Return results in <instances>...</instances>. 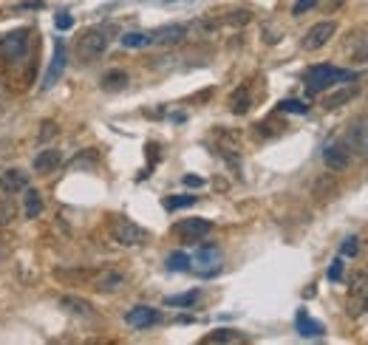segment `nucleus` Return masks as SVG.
<instances>
[{
	"instance_id": "8",
	"label": "nucleus",
	"mask_w": 368,
	"mask_h": 345,
	"mask_svg": "<svg viewBox=\"0 0 368 345\" xmlns=\"http://www.w3.org/2000/svg\"><path fill=\"white\" fill-rule=\"evenodd\" d=\"M337 34V23L334 20H323V23H314V26L306 32L303 37V51H320L323 45H329V40Z\"/></svg>"
},
{
	"instance_id": "27",
	"label": "nucleus",
	"mask_w": 368,
	"mask_h": 345,
	"mask_svg": "<svg viewBox=\"0 0 368 345\" xmlns=\"http://www.w3.org/2000/svg\"><path fill=\"white\" fill-rule=\"evenodd\" d=\"M14 218H17V204H14V198L9 195V198L0 201V229H3V226H12Z\"/></svg>"
},
{
	"instance_id": "6",
	"label": "nucleus",
	"mask_w": 368,
	"mask_h": 345,
	"mask_svg": "<svg viewBox=\"0 0 368 345\" xmlns=\"http://www.w3.org/2000/svg\"><path fill=\"white\" fill-rule=\"evenodd\" d=\"M349 145L352 153H357L360 158H368V117H357L349 122L346 128V139H343Z\"/></svg>"
},
{
	"instance_id": "2",
	"label": "nucleus",
	"mask_w": 368,
	"mask_h": 345,
	"mask_svg": "<svg viewBox=\"0 0 368 345\" xmlns=\"http://www.w3.org/2000/svg\"><path fill=\"white\" fill-rule=\"evenodd\" d=\"M113 34H117V26H113V23H105V26H94V29L82 32L80 40H77V57L82 62H91V60L102 57L108 51Z\"/></svg>"
},
{
	"instance_id": "31",
	"label": "nucleus",
	"mask_w": 368,
	"mask_h": 345,
	"mask_svg": "<svg viewBox=\"0 0 368 345\" xmlns=\"http://www.w3.org/2000/svg\"><path fill=\"white\" fill-rule=\"evenodd\" d=\"M340 255L343 258H357L360 255V238L349 235L346 241H343V246H340Z\"/></svg>"
},
{
	"instance_id": "9",
	"label": "nucleus",
	"mask_w": 368,
	"mask_h": 345,
	"mask_svg": "<svg viewBox=\"0 0 368 345\" xmlns=\"http://www.w3.org/2000/svg\"><path fill=\"white\" fill-rule=\"evenodd\" d=\"M323 165H326L332 173H343V170L352 165V150H349V145L340 142V139L326 142V147H323Z\"/></svg>"
},
{
	"instance_id": "30",
	"label": "nucleus",
	"mask_w": 368,
	"mask_h": 345,
	"mask_svg": "<svg viewBox=\"0 0 368 345\" xmlns=\"http://www.w3.org/2000/svg\"><path fill=\"white\" fill-rule=\"evenodd\" d=\"M278 110H281V113H297V117H306V113H309V105L301 102V99H281V102H278Z\"/></svg>"
},
{
	"instance_id": "1",
	"label": "nucleus",
	"mask_w": 368,
	"mask_h": 345,
	"mask_svg": "<svg viewBox=\"0 0 368 345\" xmlns=\"http://www.w3.org/2000/svg\"><path fill=\"white\" fill-rule=\"evenodd\" d=\"M357 77H360L357 71H346V68H337L332 62H320L306 71L303 85H306L309 97H317V94H323V91H329L332 85H346V82H354Z\"/></svg>"
},
{
	"instance_id": "5",
	"label": "nucleus",
	"mask_w": 368,
	"mask_h": 345,
	"mask_svg": "<svg viewBox=\"0 0 368 345\" xmlns=\"http://www.w3.org/2000/svg\"><path fill=\"white\" fill-rule=\"evenodd\" d=\"M32 49V32L29 29H17V32H9L0 37V57L6 62H17L29 54Z\"/></svg>"
},
{
	"instance_id": "28",
	"label": "nucleus",
	"mask_w": 368,
	"mask_h": 345,
	"mask_svg": "<svg viewBox=\"0 0 368 345\" xmlns=\"http://www.w3.org/2000/svg\"><path fill=\"white\" fill-rule=\"evenodd\" d=\"M40 213H43V195L26 187V218H40Z\"/></svg>"
},
{
	"instance_id": "33",
	"label": "nucleus",
	"mask_w": 368,
	"mask_h": 345,
	"mask_svg": "<svg viewBox=\"0 0 368 345\" xmlns=\"http://www.w3.org/2000/svg\"><path fill=\"white\" fill-rule=\"evenodd\" d=\"M320 3H323V0H297V3L292 6V14H295V17H301V14L312 12V9L320 6Z\"/></svg>"
},
{
	"instance_id": "35",
	"label": "nucleus",
	"mask_w": 368,
	"mask_h": 345,
	"mask_svg": "<svg viewBox=\"0 0 368 345\" xmlns=\"http://www.w3.org/2000/svg\"><path fill=\"white\" fill-rule=\"evenodd\" d=\"M57 130H60V128H57V122L45 119V122H43V130H40V136H37V139H40V142H49L51 136H57Z\"/></svg>"
},
{
	"instance_id": "7",
	"label": "nucleus",
	"mask_w": 368,
	"mask_h": 345,
	"mask_svg": "<svg viewBox=\"0 0 368 345\" xmlns=\"http://www.w3.org/2000/svg\"><path fill=\"white\" fill-rule=\"evenodd\" d=\"M65 65H68V49H65V40H62V37H54V57H51L49 71H45V77H43V91L54 88V85L62 80Z\"/></svg>"
},
{
	"instance_id": "36",
	"label": "nucleus",
	"mask_w": 368,
	"mask_h": 345,
	"mask_svg": "<svg viewBox=\"0 0 368 345\" xmlns=\"http://www.w3.org/2000/svg\"><path fill=\"white\" fill-rule=\"evenodd\" d=\"M6 108H9V88L0 82V117L6 113Z\"/></svg>"
},
{
	"instance_id": "21",
	"label": "nucleus",
	"mask_w": 368,
	"mask_h": 345,
	"mask_svg": "<svg viewBox=\"0 0 368 345\" xmlns=\"http://www.w3.org/2000/svg\"><path fill=\"white\" fill-rule=\"evenodd\" d=\"M354 97H360V85H346V88L334 91V94H329V97L323 99V108H326V110H334V108H340V105L352 102Z\"/></svg>"
},
{
	"instance_id": "24",
	"label": "nucleus",
	"mask_w": 368,
	"mask_h": 345,
	"mask_svg": "<svg viewBox=\"0 0 368 345\" xmlns=\"http://www.w3.org/2000/svg\"><path fill=\"white\" fill-rule=\"evenodd\" d=\"M119 43L125 49H148L150 45V32H125L119 37Z\"/></svg>"
},
{
	"instance_id": "22",
	"label": "nucleus",
	"mask_w": 368,
	"mask_h": 345,
	"mask_svg": "<svg viewBox=\"0 0 368 345\" xmlns=\"http://www.w3.org/2000/svg\"><path fill=\"white\" fill-rule=\"evenodd\" d=\"M198 300H201V292H198V289H190V292L165 297V306H170V309H193Z\"/></svg>"
},
{
	"instance_id": "18",
	"label": "nucleus",
	"mask_w": 368,
	"mask_h": 345,
	"mask_svg": "<svg viewBox=\"0 0 368 345\" xmlns=\"http://www.w3.org/2000/svg\"><path fill=\"white\" fill-rule=\"evenodd\" d=\"M295 331L301 334V337H306V340H314V337H323L326 334V326L317 323V320H312L306 309H301V311H297V317H295Z\"/></svg>"
},
{
	"instance_id": "32",
	"label": "nucleus",
	"mask_w": 368,
	"mask_h": 345,
	"mask_svg": "<svg viewBox=\"0 0 368 345\" xmlns=\"http://www.w3.org/2000/svg\"><path fill=\"white\" fill-rule=\"evenodd\" d=\"M343 272H346V263H343V255H340V258L332 261V266H329V272H326V278H329L332 283H340V281H343Z\"/></svg>"
},
{
	"instance_id": "25",
	"label": "nucleus",
	"mask_w": 368,
	"mask_h": 345,
	"mask_svg": "<svg viewBox=\"0 0 368 345\" xmlns=\"http://www.w3.org/2000/svg\"><path fill=\"white\" fill-rule=\"evenodd\" d=\"M198 204V195H168L162 201V206L168 213H176V210H187V206H196Z\"/></svg>"
},
{
	"instance_id": "14",
	"label": "nucleus",
	"mask_w": 368,
	"mask_h": 345,
	"mask_svg": "<svg viewBox=\"0 0 368 345\" xmlns=\"http://www.w3.org/2000/svg\"><path fill=\"white\" fill-rule=\"evenodd\" d=\"M91 286H94L100 294H113V292L125 289V274L117 272V269H102L91 278Z\"/></svg>"
},
{
	"instance_id": "37",
	"label": "nucleus",
	"mask_w": 368,
	"mask_h": 345,
	"mask_svg": "<svg viewBox=\"0 0 368 345\" xmlns=\"http://www.w3.org/2000/svg\"><path fill=\"white\" fill-rule=\"evenodd\" d=\"M184 184H187V187H204V178L201 176H184Z\"/></svg>"
},
{
	"instance_id": "3",
	"label": "nucleus",
	"mask_w": 368,
	"mask_h": 345,
	"mask_svg": "<svg viewBox=\"0 0 368 345\" xmlns=\"http://www.w3.org/2000/svg\"><path fill=\"white\" fill-rule=\"evenodd\" d=\"M111 238L117 241L119 246H145L150 241V233L136 221H130L125 215H117L111 221Z\"/></svg>"
},
{
	"instance_id": "23",
	"label": "nucleus",
	"mask_w": 368,
	"mask_h": 345,
	"mask_svg": "<svg viewBox=\"0 0 368 345\" xmlns=\"http://www.w3.org/2000/svg\"><path fill=\"white\" fill-rule=\"evenodd\" d=\"M252 108V97H249V91L246 88H238L233 97H229V110L235 113V117H244V113H249Z\"/></svg>"
},
{
	"instance_id": "13",
	"label": "nucleus",
	"mask_w": 368,
	"mask_h": 345,
	"mask_svg": "<svg viewBox=\"0 0 368 345\" xmlns=\"http://www.w3.org/2000/svg\"><path fill=\"white\" fill-rule=\"evenodd\" d=\"M159 320H162V311H159V309H150V306H133V309L125 314V323H128L130 329H139V331L156 326Z\"/></svg>"
},
{
	"instance_id": "12",
	"label": "nucleus",
	"mask_w": 368,
	"mask_h": 345,
	"mask_svg": "<svg viewBox=\"0 0 368 345\" xmlns=\"http://www.w3.org/2000/svg\"><path fill=\"white\" fill-rule=\"evenodd\" d=\"M187 34L190 32L184 23H168V26H159L150 32V45H179Z\"/></svg>"
},
{
	"instance_id": "10",
	"label": "nucleus",
	"mask_w": 368,
	"mask_h": 345,
	"mask_svg": "<svg viewBox=\"0 0 368 345\" xmlns=\"http://www.w3.org/2000/svg\"><path fill=\"white\" fill-rule=\"evenodd\" d=\"M218 153L235 173H241V139H238V133L218 130Z\"/></svg>"
},
{
	"instance_id": "15",
	"label": "nucleus",
	"mask_w": 368,
	"mask_h": 345,
	"mask_svg": "<svg viewBox=\"0 0 368 345\" xmlns=\"http://www.w3.org/2000/svg\"><path fill=\"white\" fill-rule=\"evenodd\" d=\"M29 187V173L20 170V167H6L0 170V190H3L6 195H17Z\"/></svg>"
},
{
	"instance_id": "34",
	"label": "nucleus",
	"mask_w": 368,
	"mask_h": 345,
	"mask_svg": "<svg viewBox=\"0 0 368 345\" xmlns=\"http://www.w3.org/2000/svg\"><path fill=\"white\" fill-rule=\"evenodd\" d=\"M54 29H57V32H68V29H74V17L68 14V12H60V14L54 17Z\"/></svg>"
},
{
	"instance_id": "4",
	"label": "nucleus",
	"mask_w": 368,
	"mask_h": 345,
	"mask_svg": "<svg viewBox=\"0 0 368 345\" xmlns=\"http://www.w3.org/2000/svg\"><path fill=\"white\" fill-rule=\"evenodd\" d=\"M221 261H224V255L216 243H201L196 249V255L190 258V269L198 272L201 278H216L221 272Z\"/></svg>"
},
{
	"instance_id": "20",
	"label": "nucleus",
	"mask_w": 368,
	"mask_h": 345,
	"mask_svg": "<svg viewBox=\"0 0 368 345\" xmlns=\"http://www.w3.org/2000/svg\"><path fill=\"white\" fill-rule=\"evenodd\" d=\"M128 82H130L128 71H122V68H113V71H105V74H102L100 88H102V91H111V94H113V91H125Z\"/></svg>"
},
{
	"instance_id": "19",
	"label": "nucleus",
	"mask_w": 368,
	"mask_h": 345,
	"mask_svg": "<svg viewBox=\"0 0 368 345\" xmlns=\"http://www.w3.org/2000/svg\"><path fill=\"white\" fill-rule=\"evenodd\" d=\"M100 165V153L94 147H88V150H80L71 162H68V167L71 170H80V173H88V170H97Z\"/></svg>"
},
{
	"instance_id": "26",
	"label": "nucleus",
	"mask_w": 368,
	"mask_h": 345,
	"mask_svg": "<svg viewBox=\"0 0 368 345\" xmlns=\"http://www.w3.org/2000/svg\"><path fill=\"white\" fill-rule=\"evenodd\" d=\"M165 266H168V272H190V255L187 252H170Z\"/></svg>"
},
{
	"instance_id": "11",
	"label": "nucleus",
	"mask_w": 368,
	"mask_h": 345,
	"mask_svg": "<svg viewBox=\"0 0 368 345\" xmlns=\"http://www.w3.org/2000/svg\"><path fill=\"white\" fill-rule=\"evenodd\" d=\"M173 233H176L181 241L193 243V241H201V238L210 235V233H213V224L207 221V218H184V221H179V224L173 226Z\"/></svg>"
},
{
	"instance_id": "16",
	"label": "nucleus",
	"mask_w": 368,
	"mask_h": 345,
	"mask_svg": "<svg viewBox=\"0 0 368 345\" xmlns=\"http://www.w3.org/2000/svg\"><path fill=\"white\" fill-rule=\"evenodd\" d=\"M60 309L62 311H68L71 317H80V320H94L97 317V311H94V306H91L85 297H77V294H62L60 297Z\"/></svg>"
},
{
	"instance_id": "17",
	"label": "nucleus",
	"mask_w": 368,
	"mask_h": 345,
	"mask_svg": "<svg viewBox=\"0 0 368 345\" xmlns=\"http://www.w3.org/2000/svg\"><path fill=\"white\" fill-rule=\"evenodd\" d=\"M60 165H62V153H60V147H43V150L34 156V162H32L34 173H40V176L54 173Z\"/></svg>"
},
{
	"instance_id": "29",
	"label": "nucleus",
	"mask_w": 368,
	"mask_h": 345,
	"mask_svg": "<svg viewBox=\"0 0 368 345\" xmlns=\"http://www.w3.org/2000/svg\"><path fill=\"white\" fill-rule=\"evenodd\" d=\"M204 342H244V334H238L233 329H218L213 334H207Z\"/></svg>"
}]
</instances>
